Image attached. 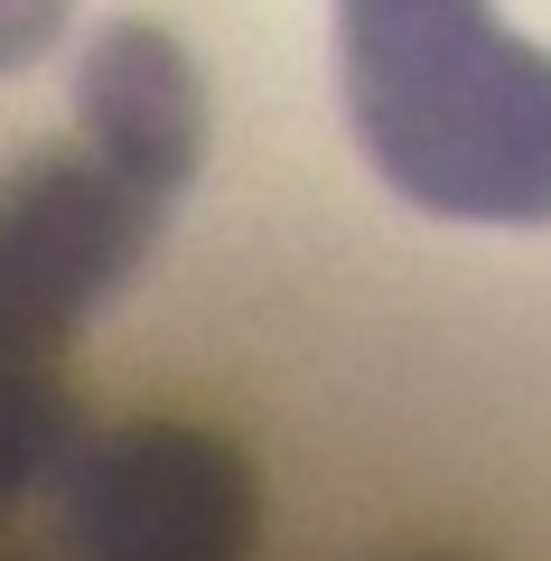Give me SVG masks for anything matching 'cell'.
Listing matches in <instances>:
<instances>
[{"instance_id": "cell-2", "label": "cell", "mask_w": 551, "mask_h": 561, "mask_svg": "<svg viewBox=\"0 0 551 561\" xmlns=\"http://www.w3.org/2000/svg\"><path fill=\"white\" fill-rule=\"evenodd\" d=\"M159 234V197L122 169L38 160L0 187V356H57L94 300H113Z\"/></svg>"}, {"instance_id": "cell-1", "label": "cell", "mask_w": 551, "mask_h": 561, "mask_svg": "<svg viewBox=\"0 0 551 561\" xmlns=\"http://www.w3.org/2000/svg\"><path fill=\"white\" fill-rule=\"evenodd\" d=\"M336 84L402 206L551 225V57L495 0H336Z\"/></svg>"}, {"instance_id": "cell-6", "label": "cell", "mask_w": 551, "mask_h": 561, "mask_svg": "<svg viewBox=\"0 0 551 561\" xmlns=\"http://www.w3.org/2000/svg\"><path fill=\"white\" fill-rule=\"evenodd\" d=\"M66 20H76V0H0V76L38 66L66 38Z\"/></svg>"}, {"instance_id": "cell-4", "label": "cell", "mask_w": 551, "mask_h": 561, "mask_svg": "<svg viewBox=\"0 0 551 561\" xmlns=\"http://www.w3.org/2000/svg\"><path fill=\"white\" fill-rule=\"evenodd\" d=\"M76 113H84V150H94L103 169H122V179H131L140 197H159V206L197 179V160H206L197 57H187L169 28H150V20H113L84 47Z\"/></svg>"}, {"instance_id": "cell-5", "label": "cell", "mask_w": 551, "mask_h": 561, "mask_svg": "<svg viewBox=\"0 0 551 561\" xmlns=\"http://www.w3.org/2000/svg\"><path fill=\"white\" fill-rule=\"evenodd\" d=\"M66 449H76V412H66L47 356H0V505L38 486Z\"/></svg>"}, {"instance_id": "cell-3", "label": "cell", "mask_w": 551, "mask_h": 561, "mask_svg": "<svg viewBox=\"0 0 551 561\" xmlns=\"http://www.w3.org/2000/svg\"><path fill=\"white\" fill-rule=\"evenodd\" d=\"M66 524L84 561H234L253 534V468L206 431L140 421L66 459Z\"/></svg>"}]
</instances>
